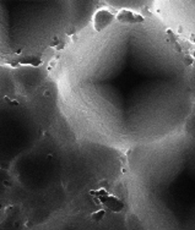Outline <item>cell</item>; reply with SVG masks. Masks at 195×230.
<instances>
[{
    "instance_id": "obj_1",
    "label": "cell",
    "mask_w": 195,
    "mask_h": 230,
    "mask_svg": "<svg viewBox=\"0 0 195 230\" xmlns=\"http://www.w3.org/2000/svg\"><path fill=\"white\" fill-rule=\"evenodd\" d=\"M56 91L81 138L124 152L180 130L195 104L185 54L145 11L96 12L59 55Z\"/></svg>"
},
{
    "instance_id": "obj_2",
    "label": "cell",
    "mask_w": 195,
    "mask_h": 230,
    "mask_svg": "<svg viewBox=\"0 0 195 230\" xmlns=\"http://www.w3.org/2000/svg\"><path fill=\"white\" fill-rule=\"evenodd\" d=\"M129 207L149 229H195V121L125 152Z\"/></svg>"
},
{
    "instance_id": "obj_3",
    "label": "cell",
    "mask_w": 195,
    "mask_h": 230,
    "mask_svg": "<svg viewBox=\"0 0 195 230\" xmlns=\"http://www.w3.org/2000/svg\"><path fill=\"white\" fill-rule=\"evenodd\" d=\"M97 0H0V66H38L60 55L96 15Z\"/></svg>"
},
{
    "instance_id": "obj_4",
    "label": "cell",
    "mask_w": 195,
    "mask_h": 230,
    "mask_svg": "<svg viewBox=\"0 0 195 230\" xmlns=\"http://www.w3.org/2000/svg\"><path fill=\"white\" fill-rule=\"evenodd\" d=\"M153 5L173 33L195 43V0H153Z\"/></svg>"
}]
</instances>
